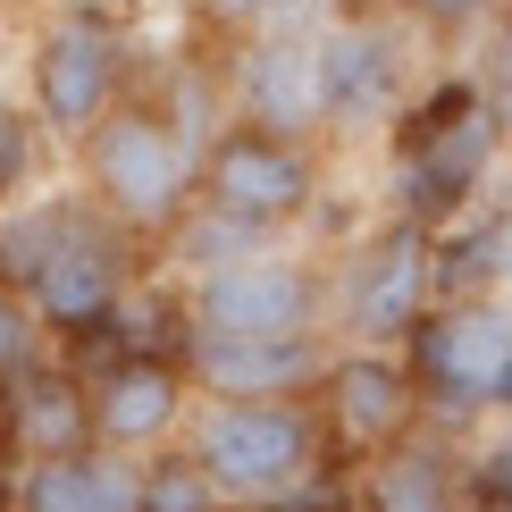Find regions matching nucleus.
I'll return each instance as SVG.
<instances>
[{
	"mask_svg": "<svg viewBox=\"0 0 512 512\" xmlns=\"http://www.w3.org/2000/svg\"><path fill=\"white\" fill-rule=\"evenodd\" d=\"M194 471L219 487V496L269 504V496H286V487L311 471V420L294 412V403H219V412L202 420Z\"/></svg>",
	"mask_w": 512,
	"mask_h": 512,
	"instance_id": "f257e3e1",
	"label": "nucleus"
},
{
	"mask_svg": "<svg viewBox=\"0 0 512 512\" xmlns=\"http://www.w3.org/2000/svg\"><path fill=\"white\" fill-rule=\"evenodd\" d=\"M185 168H194V160H185V143L168 135L160 118H143V110H118V118L93 126V185L110 194L118 219H135V227L177 219Z\"/></svg>",
	"mask_w": 512,
	"mask_h": 512,
	"instance_id": "f03ea898",
	"label": "nucleus"
},
{
	"mask_svg": "<svg viewBox=\"0 0 512 512\" xmlns=\"http://www.w3.org/2000/svg\"><path fill=\"white\" fill-rule=\"evenodd\" d=\"M194 319L219 345H286L311 328V277L294 261H219L202 277Z\"/></svg>",
	"mask_w": 512,
	"mask_h": 512,
	"instance_id": "7ed1b4c3",
	"label": "nucleus"
},
{
	"mask_svg": "<svg viewBox=\"0 0 512 512\" xmlns=\"http://www.w3.org/2000/svg\"><path fill=\"white\" fill-rule=\"evenodd\" d=\"M303 194H311V168L277 135H227L219 152H210V202H219L236 227L286 219V210H303Z\"/></svg>",
	"mask_w": 512,
	"mask_h": 512,
	"instance_id": "20e7f679",
	"label": "nucleus"
},
{
	"mask_svg": "<svg viewBox=\"0 0 512 512\" xmlns=\"http://www.w3.org/2000/svg\"><path fill=\"white\" fill-rule=\"evenodd\" d=\"M17 244H42V261H26V269H34L42 319H68V328H84V319L110 311V294H118V252L101 244V236H84V227H68V236H59V219H42V227H26Z\"/></svg>",
	"mask_w": 512,
	"mask_h": 512,
	"instance_id": "39448f33",
	"label": "nucleus"
},
{
	"mask_svg": "<svg viewBox=\"0 0 512 512\" xmlns=\"http://www.w3.org/2000/svg\"><path fill=\"white\" fill-rule=\"evenodd\" d=\"M429 370L454 403L512 395V319L504 311H445L429 328Z\"/></svg>",
	"mask_w": 512,
	"mask_h": 512,
	"instance_id": "423d86ee",
	"label": "nucleus"
},
{
	"mask_svg": "<svg viewBox=\"0 0 512 512\" xmlns=\"http://www.w3.org/2000/svg\"><path fill=\"white\" fill-rule=\"evenodd\" d=\"M412 143H420V160H412V185H420V202H454L462 185L487 168V152H496V118L479 110V101H437L429 126H412Z\"/></svg>",
	"mask_w": 512,
	"mask_h": 512,
	"instance_id": "0eeeda50",
	"label": "nucleus"
},
{
	"mask_svg": "<svg viewBox=\"0 0 512 512\" xmlns=\"http://www.w3.org/2000/svg\"><path fill=\"white\" fill-rule=\"evenodd\" d=\"M110 84H118V51L93 26H59L42 42V110L59 126H93L110 110Z\"/></svg>",
	"mask_w": 512,
	"mask_h": 512,
	"instance_id": "6e6552de",
	"label": "nucleus"
},
{
	"mask_svg": "<svg viewBox=\"0 0 512 512\" xmlns=\"http://www.w3.org/2000/svg\"><path fill=\"white\" fill-rule=\"evenodd\" d=\"M420 294H429V252H420V236H387L361 261L353 277V336H403L420 319Z\"/></svg>",
	"mask_w": 512,
	"mask_h": 512,
	"instance_id": "1a4fd4ad",
	"label": "nucleus"
},
{
	"mask_svg": "<svg viewBox=\"0 0 512 512\" xmlns=\"http://www.w3.org/2000/svg\"><path fill=\"white\" fill-rule=\"evenodd\" d=\"M244 101H252V118H261L277 143H286L294 126H319V118H328L319 51H303V42H269V51H252L244 59Z\"/></svg>",
	"mask_w": 512,
	"mask_h": 512,
	"instance_id": "9d476101",
	"label": "nucleus"
},
{
	"mask_svg": "<svg viewBox=\"0 0 512 512\" xmlns=\"http://www.w3.org/2000/svg\"><path fill=\"white\" fill-rule=\"evenodd\" d=\"M26 512H143V479L126 462H84L59 454L26 479Z\"/></svg>",
	"mask_w": 512,
	"mask_h": 512,
	"instance_id": "9b49d317",
	"label": "nucleus"
},
{
	"mask_svg": "<svg viewBox=\"0 0 512 512\" xmlns=\"http://www.w3.org/2000/svg\"><path fill=\"white\" fill-rule=\"evenodd\" d=\"M194 361H202L210 387H227L244 403H261V395H277V387H294V378L319 370L311 336H286V345H219V336H194Z\"/></svg>",
	"mask_w": 512,
	"mask_h": 512,
	"instance_id": "f8f14e48",
	"label": "nucleus"
},
{
	"mask_svg": "<svg viewBox=\"0 0 512 512\" xmlns=\"http://www.w3.org/2000/svg\"><path fill=\"white\" fill-rule=\"evenodd\" d=\"M403 412H412V395H403V370L395 361H336V429L361 437V445H378V437H395L403 429Z\"/></svg>",
	"mask_w": 512,
	"mask_h": 512,
	"instance_id": "ddd939ff",
	"label": "nucleus"
},
{
	"mask_svg": "<svg viewBox=\"0 0 512 512\" xmlns=\"http://www.w3.org/2000/svg\"><path fill=\"white\" fill-rule=\"evenodd\" d=\"M319 93H328V110H378L395 93V42L387 34H336L319 51Z\"/></svg>",
	"mask_w": 512,
	"mask_h": 512,
	"instance_id": "4468645a",
	"label": "nucleus"
},
{
	"mask_svg": "<svg viewBox=\"0 0 512 512\" xmlns=\"http://www.w3.org/2000/svg\"><path fill=\"white\" fill-rule=\"evenodd\" d=\"M168 420H177V378H168L160 361H135V370H118L110 387H101V437L110 445H143V437H160Z\"/></svg>",
	"mask_w": 512,
	"mask_h": 512,
	"instance_id": "2eb2a0df",
	"label": "nucleus"
},
{
	"mask_svg": "<svg viewBox=\"0 0 512 512\" xmlns=\"http://www.w3.org/2000/svg\"><path fill=\"white\" fill-rule=\"evenodd\" d=\"M378 512H445V471L437 454H395L378 479Z\"/></svg>",
	"mask_w": 512,
	"mask_h": 512,
	"instance_id": "dca6fc26",
	"label": "nucleus"
},
{
	"mask_svg": "<svg viewBox=\"0 0 512 512\" xmlns=\"http://www.w3.org/2000/svg\"><path fill=\"white\" fill-rule=\"evenodd\" d=\"M17 420H26V437L42 445V462H59V454H68V437H76L68 387H26V395H17Z\"/></svg>",
	"mask_w": 512,
	"mask_h": 512,
	"instance_id": "f3484780",
	"label": "nucleus"
},
{
	"mask_svg": "<svg viewBox=\"0 0 512 512\" xmlns=\"http://www.w3.org/2000/svg\"><path fill=\"white\" fill-rule=\"evenodd\" d=\"M143 512H219V487H210L194 462H160L143 479Z\"/></svg>",
	"mask_w": 512,
	"mask_h": 512,
	"instance_id": "a211bd4d",
	"label": "nucleus"
},
{
	"mask_svg": "<svg viewBox=\"0 0 512 512\" xmlns=\"http://www.w3.org/2000/svg\"><path fill=\"white\" fill-rule=\"evenodd\" d=\"M0 370H26V311L0 303Z\"/></svg>",
	"mask_w": 512,
	"mask_h": 512,
	"instance_id": "6ab92c4d",
	"label": "nucleus"
},
{
	"mask_svg": "<svg viewBox=\"0 0 512 512\" xmlns=\"http://www.w3.org/2000/svg\"><path fill=\"white\" fill-rule=\"evenodd\" d=\"M17 168H26V135H17V118H0V194H9Z\"/></svg>",
	"mask_w": 512,
	"mask_h": 512,
	"instance_id": "aec40b11",
	"label": "nucleus"
},
{
	"mask_svg": "<svg viewBox=\"0 0 512 512\" xmlns=\"http://www.w3.org/2000/svg\"><path fill=\"white\" fill-rule=\"evenodd\" d=\"M412 9H420V17H437V26H462V17H479L487 0H412Z\"/></svg>",
	"mask_w": 512,
	"mask_h": 512,
	"instance_id": "412c9836",
	"label": "nucleus"
},
{
	"mask_svg": "<svg viewBox=\"0 0 512 512\" xmlns=\"http://www.w3.org/2000/svg\"><path fill=\"white\" fill-rule=\"evenodd\" d=\"M496 487H504V496H512V445H504V454H496Z\"/></svg>",
	"mask_w": 512,
	"mask_h": 512,
	"instance_id": "4be33fe9",
	"label": "nucleus"
},
{
	"mask_svg": "<svg viewBox=\"0 0 512 512\" xmlns=\"http://www.w3.org/2000/svg\"><path fill=\"white\" fill-rule=\"evenodd\" d=\"M496 126H512V76H504V118H496Z\"/></svg>",
	"mask_w": 512,
	"mask_h": 512,
	"instance_id": "5701e85b",
	"label": "nucleus"
},
{
	"mask_svg": "<svg viewBox=\"0 0 512 512\" xmlns=\"http://www.w3.org/2000/svg\"><path fill=\"white\" fill-rule=\"evenodd\" d=\"M219 9H244V0H219Z\"/></svg>",
	"mask_w": 512,
	"mask_h": 512,
	"instance_id": "b1692460",
	"label": "nucleus"
}]
</instances>
